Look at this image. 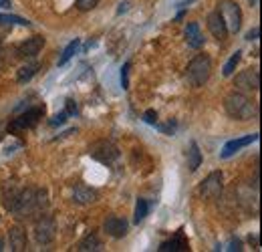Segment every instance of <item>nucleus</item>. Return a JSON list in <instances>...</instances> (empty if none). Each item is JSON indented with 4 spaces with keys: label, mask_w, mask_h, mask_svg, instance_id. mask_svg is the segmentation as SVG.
Instances as JSON below:
<instances>
[{
    "label": "nucleus",
    "mask_w": 262,
    "mask_h": 252,
    "mask_svg": "<svg viewBox=\"0 0 262 252\" xmlns=\"http://www.w3.org/2000/svg\"><path fill=\"white\" fill-rule=\"evenodd\" d=\"M48 206V194L46 190H35V188H24L19 190L14 198V204L10 208V212L19 218V220H24V218H32L37 214H43V210Z\"/></svg>",
    "instance_id": "nucleus-1"
},
{
    "label": "nucleus",
    "mask_w": 262,
    "mask_h": 252,
    "mask_svg": "<svg viewBox=\"0 0 262 252\" xmlns=\"http://www.w3.org/2000/svg\"><path fill=\"white\" fill-rule=\"evenodd\" d=\"M224 107H226V113L238 121H250L258 115V105L242 91H232L230 95H226Z\"/></svg>",
    "instance_id": "nucleus-2"
},
{
    "label": "nucleus",
    "mask_w": 262,
    "mask_h": 252,
    "mask_svg": "<svg viewBox=\"0 0 262 252\" xmlns=\"http://www.w3.org/2000/svg\"><path fill=\"white\" fill-rule=\"evenodd\" d=\"M210 75H212V61H210L208 55L200 53L188 63L186 81L190 83L192 87H202L204 83H208Z\"/></svg>",
    "instance_id": "nucleus-3"
},
{
    "label": "nucleus",
    "mask_w": 262,
    "mask_h": 252,
    "mask_svg": "<svg viewBox=\"0 0 262 252\" xmlns=\"http://www.w3.org/2000/svg\"><path fill=\"white\" fill-rule=\"evenodd\" d=\"M218 12L222 16L228 32L236 35V32L240 30V26H242V10H240V6L234 2V0H220L218 2Z\"/></svg>",
    "instance_id": "nucleus-4"
},
{
    "label": "nucleus",
    "mask_w": 262,
    "mask_h": 252,
    "mask_svg": "<svg viewBox=\"0 0 262 252\" xmlns=\"http://www.w3.org/2000/svg\"><path fill=\"white\" fill-rule=\"evenodd\" d=\"M44 117V107H30L26 109L22 115L14 117V119H10L8 123V131L10 133H21L24 129H32L41 119Z\"/></svg>",
    "instance_id": "nucleus-5"
},
{
    "label": "nucleus",
    "mask_w": 262,
    "mask_h": 252,
    "mask_svg": "<svg viewBox=\"0 0 262 252\" xmlns=\"http://www.w3.org/2000/svg\"><path fill=\"white\" fill-rule=\"evenodd\" d=\"M89 156L101 163H113L119 158V149L109 139H99V141L89 145Z\"/></svg>",
    "instance_id": "nucleus-6"
},
{
    "label": "nucleus",
    "mask_w": 262,
    "mask_h": 252,
    "mask_svg": "<svg viewBox=\"0 0 262 252\" xmlns=\"http://www.w3.org/2000/svg\"><path fill=\"white\" fill-rule=\"evenodd\" d=\"M55 232H57V224L53 216H39L35 222V238L39 244H51L55 240Z\"/></svg>",
    "instance_id": "nucleus-7"
},
{
    "label": "nucleus",
    "mask_w": 262,
    "mask_h": 252,
    "mask_svg": "<svg viewBox=\"0 0 262 252\" xmlns=\"http://www.w3.org/2000/svg\"><path fill=\"white\" fill-rule=\"evenodd\" d=\"M222 190H224V176L222 172H212L200 186V194L208 200H218L222 196Z\"/></svg>",
    "instance_id": "nucleus-8"
},
{
    "label": "nucleus",
    "mask_w": 262,
    "mask_h": 252,
    "mask_svg": "<svg viewBox=\"0 0 262 252\" xmlns=\"http://www.w3.org/2000/svg\"><path fill=\"white\" fill-rule=\"evenodd\" d=\"M234 87L242 93L246 91H256L260 87V75H258V69H246L236 75L234 79Z\"/></svg>",
    "instance_id": "nucleus-9"
},
{
    "label": "nucleus",
    "mask_w": 262,
    "mask_h": 252,
    "mask_svg": "<svg viewBox=\"0 0 262 252\" xmlns=\"http://www.w3.org/2000/svg\"><path fill=\"white\" fill-rule=\"evenodd\" d=\"M43 46H44V37L35 35V37L26 39L22 45L16 46V57L19 59H35L41 53Z\"/></svg>",
    "instance_id": "nucleus-10"
},
{
    "label": "nucleus",
    "mask_w": 262,
    "mask_h": 252,
    "mask_svg": "<svg viewBox=\"0 0 262 252\" xmlns=\"http://www.w3.org/2000/svg\"><path fill=\"white\" fill-rule=\"evenodd\" d=\"M103 230L109 234L111 238H123L127 230H129V224L125 218L121 216H115V214H111L105 218V222H103Z\"/></svg>",
    "instance_id": "nucleus-11"
},
{
    "label": "nucleus",
    "mask_w": 262,
    "mask_h": 252,
    "mask_svg": "<svg viewBox=\"0 0 262 252\" xmlns=\"http://www.w3.org/2000/svg\"><path fill=\"white\" fill-rule=\"evenodd\" d=\"M97 198H99L97 190L85 186V183H79V186H75V190H73V202L79 206L93 204V202H97Z\"/></svg>",
    "instance_id": "nucleus-12"
},
{
    "label": "nucleus",
    "mask_w": 262,
    "mask_h": 252,
    "mask_svg": "<svg viewBox=\"0 0 262 252\" xmlns=\"http://www.w3.org/2000/svg\"><path fill=\"white\" fill-rule=\"evenodd\" d=\"M208 28H210V32H212V37L218 39V41H226V37L230 35L218 10L212 12V14H208Z\"/></svg>",
    "instance_id": "nucleus-13"
},
{
    "label": "nucleus",
    "mask_w": 262,
    "mask_h": 252,
    "mask_svg": "<svg viewBox=\"0 0 262 252\" xmlns=\"http://www.w3.org/2000/svg\"><path fill=\"white\" fill-rule=\"evenodd\" d=\"M8 240H10V250H14V252L26 250V244H28L26 230L22 226H12L8 230Z\"/></svg>",
    "instance_id": "nucleus-14"
},
{
    "label": "nucleus",
    "mask_w": 262,
    "mask_h": 252,
    "mask_svg": "<svg viewBox=\"0 0 262 252\" xmlns=\"http://www.w3.org/2000/svg\"><path fill=\"white\" fill-rule=\"evenodd\" d=\"M258 139V133H250V136H246V137H240V139H232V141H228L226 145H224V149H222V158H230V156H234L236 151H240L242 147H246V145H250V143H254Z\"/></svg>",
    "instance_id": "nucleus-15"
},
{
    "label": "nucleus",
    "mask_w": 262,
    "mask_h": 252,
    "mask_svg": "<svg viewBox=\"0 0 262 252\" xmlns=\"http://www.w3.org/2000/svg\"><path fill=\"white\" fill-rule=\"evenodd\" d=\"M186 43L192 48H200L204 45V35H202L198 23H188L186 24Z\"/></svg>",
    "instance_id": "nucleus-16"
},
{
    "label": "nucleus",
    "mask_w": 262,
    "mask_h": 252,
    "mask_svg": "<svg viewBox=\"0 0 262 252\" xmlns=\"http://www.w3.org/2000/svg\"><path fill=\"white\" fill-rule=\"evenodd\" d=\"M190 246H188V240L184 238V234H182V230H179L174 238H170V240H166V242H161L159 244V250L161 252H177V250H188Z\"/></svg>",
    "instance_id": "nucleus-17"
},
{
    "label": "nucleus",
    "mask_w": 262,
    "mask_h": 252,
    "mask_svg": "<svg viewBox=\"0 0 262 252\" xmlns=\"http://www.w3.org/2000/svg\"><path fill=\"white\" fill-rule=\"evenodd\" d=\"M186 158H188V170L192 174L198 172V167L202 165V151H200V147H198V143H196V141L190 143V149H188Z\"/></svg>",
    "instance_id": "nucleus-18"
},
{
    "label": "nucleus",
    "mask_w": 262,
    "mask_h": 252,
    "mask_svg": "<svg viewBox=\"0 0 262 252\" xmlns=\"http://www.w3.org/2000/svg\"><path fill=\"white\" fill-rule=\"evenodd\" d=\"M39 69H41V65H39L37 61L22 65L21 69H19V73H16V81H19V83H28L32 77L37 75V71H39Z\"/></svg>",
    "instance_id": "nucleus-19"
},
{
    "label": "nucleus",
    "mask_w": 262,
    "mask_h": 252,
    "mask_svg": "<svg viewBox=\"0 0 262 252\" xmlns=\"http://www.w3.org/2000/svg\"><path fill=\"white\" fill-rule=\"evenodd\" d=\"M103 248V244H101V240L97 238V234L95 232H91V234H87V236L79 242V246H77V250H81V252H89V250H101Z\"/></svg>",
    "instance_id": "nucleus-20"
},
{
    "label": "nucleus",
    "mask_w": 262,
    "mask_h": 252,
    "mask_svg": "<svg viewBox=\"0 0 262 252\" xmlns=\"http://www.w3.org/2000/svg\"><path fill=\"white\" fill-rule=\"evenodd\" d=\"M79 45H81V41L79 39H75V41H71L69 45H67V48L63 50V55H61V59H59V67H63V65H67L71 59H73V55L79 50Z\"/></svg>",
    "instance_id": "nucleus-21"
},
{
    "label": "nucleus",
    "mask_w": 262,
    "mask_h": 252,
    "mask_svg": "<svg viewBox=\"0 0 262 252\" xmlns=\"http://www.w3.org/2000/svg\"><path fill=\"white\" fill-rule=\"evenodd\" d=\"M240 59H242V50H236V53L230 57V61H228V63L224 65V69H222L224 77H232V75H234V71H236V67H238Z\"/></svg>",
    "instance_id": "nucleus-22"
},
{
    "label": "nucleus",
    "mask_w": 262,
    "mask_h": 252,
    "mask_svg": "<svg viewBox=\"0 0 262 252\" xmlns=\"http://www.w3.org/2000/svg\"><path fill=\"white\" fill-rule=\"evenodd\" d=\"M147 212H150V204H147V200H143V198H139L137 200V204H135V214H133V222L135 224H139L143 218L147 216Z\"/></svg>",
    "instance_id": "nucleus-23"
},
{
    "label": "nucleus",
    "mask_w": 262,
    "mask_h": 252,
    "mask_svg": "<svg viewBox=\"0 0 262 252\" xmlns=\"http://www.w3.org/2000/svg\"><path fill=\"white\" fill-rule=\"evenodd\" d=\"M6 24L30 26V23H28L26 19H21V16H14V14H0V26H6Z\"/></svg>",
    "instance_id": "nucleus-24"
},
{
    "label": "nucleus",
    "mask_w": 262,
    "mask_h": 252,
    "mask_svg": "<svg viewBox=\"0 0 262 252\" xmlns=\"http://www.w3.org/2000/svg\"><path fill=\"white\" fill-rule=\"evenodd\" d=\"M16 194H19V190H10V183L4 188V208L10 212V208H12V204H14V198H16Z\"/></svg>",
    "instance_id": "nucleus-25"
},
{
    "label": "nucleus",
    "mask_w": 262,
    "mask_h": 252,
    "mask_svg": "<svg viewBox=\"0 0 262 252\" xmlns=\"http://www.w3.org/2000/svg\"><path fill=\"white\" fill-rule=\"evenodd\" d=\"M97 4H99V0H77V8H79V10H83V12L93 10Z\"/></svg>",
    "instance_id": "nucleus-26"
},
{
    "label": "nucleus",
    "mask_w": 262,
    "mask_h": 252,
    "mask_svg": "<svg viewBox=\"0 0 262 252\" xmlns=\"http://www.w3.org/2000/svg\"><path fill=\"white\" fill-rule=\"evenodd\" d=\"M143 121L150 123V125H155V123H157V113H155L153 109H147V111L143 113Z\"/></svg>",
    "instance_id": "nucleus-27"
},
{
    "label": "nucleus",
    "mask_w": 262,
    "mask_h": 252,
    "mask_svg": "<svg viewBox=\"0 0 262 252\" xmlns=\"http://www.w3.org/2000/svg\"><path fill=\"white\" fill-rule=\"evenodd\" d=\"M129 63H125L123 67H121V85H123V89H129V79H127V71H129Z\"/></svg>",
    "instance_id": "nucleus-28"
},
{
    "label": "nucleus",
    "mask_w": 262,
    "mask_h": 252,
    "mask_svg": "<svg viewBox=\"0 0 262 252\" xmlns=\"http://www.w3.org/2000/svg\"><path fill=\"white\" fill-rule=\"evenodd\" d=\"M67 111H63V113H59V115H55L53 119H51V125H61V123H65V119H67Z\"/></svg>",
    "instance_id": "nucleus-29"
},
{
    "label": "nucleus",
    "mask_w": 262,
    "mask_h": 252,
    "mask_svg": "<svg viewBox=\"0 0 262 252\" xmlns=\"http://www.w3.org/2000/svg\"><path fill=\"white\" fill-rule=\"evenodd\" d=\"M77 113V105L73 99H67V115H75Z\"/></svg>",
    "instance_id": "nucleus-30"
},
{
    "label": "nucleus",
    "mask_w": 262,
    "mask_h": 252,
    "mask_svg": "<svg viewBox=\"0 0 262 252\" xmlns=\"http://www.w3.org/2000/svg\"><path fill=\"white\" fill-rule=\"evenodd\" d=\"M258 28H252L250 32H248V35H246V41H256V37H258Z\"/></svg>",
    "instance_id": "nucleus-31"
},
{
    "label": "nucleus",
    "mask_w": 262,
    "mask_h": 252,
    "mask_svg": "<svg viewBox=\"0 0 262 252\" xmlns=\"http://www.w3.org/2000/svg\"><path fill=\"white\" fill-rule=\"evenodd\" d=\"M240 246H242L240 240H232V242H230V248H228V250H242Z\"/></svg>",
    "instance_id": "nucleus-32"
},
{
    "label": "nucleus",
    "mask_w": 262,
    "mask_h": 252,
    "mask_svg": "<svg viewBox=\"0 0 262 252\" xmlns=\"http://www.w3.org/2000/svg\"><path fill=\"white\" fill-rule=\"evenodd\" d=\"M10 6V0H0V8H8Z\"/></svg>",
    "instance_id": "nucleus-33"
},
{
    "label": "nucleus",
    "mask_w": 262,
    "mask_h": 252,
    "mask_svg": "<svg viewBox=\"0 0 262 252\" xmlns=\"http://www.w3.org/2000/svg\"><path fill=\"white\" fill-rule=\"evenodd\" d=\"M2 250H4V240L0 238V252H2Z\"/></svg>",
    "instance_id": "nucleus-34"
}]
</instances>
